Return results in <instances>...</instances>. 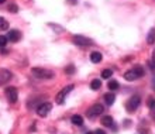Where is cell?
<instances>
[{
    "label": "cell",
    "instance_id": "obj_3",
    "mask_svg": "<svg viewBox=\"0 0 155 134\" xmlns=\"http://www.w3.org/2000/svg\"><path fill=\"white\" fill-rule=\"evenodd\" d=\"M140 103H141V99H140V96H133V98H130L128 100H127L126 103V109L127 112H130V113H133V112H135V110L138 109Z\"/></svg>",
    "mask_w": 155,
    "mask_h": 134
},
{
    "label": "cell",
    "instance_id": "obj_19",
    "mask_svg": "<svg viewBox=\"0 0 155 134\" xmlns=\"http://www.w3.org/2000/svg\"><path fill=\"white\" fill-rule=\"evenodd\" d=\"M113 75V71L111 69H104L102 72V78L103 79H110V76Z\"/></svg>",
    "mask_w": 155,
    "mask_h": 134
},
{
    "label": "cell",
    "instance_id": "obj_2",
    "mask_svg": "<svg viewBox=\"0 0 155 134\" xmlns=\"http://www.w3.org/2000/svg\"><path fill=\"white\" fill-rule=\"evenodd\" d=\"M31 72H33V75L35 78H38V79H52V78L55 76L52 71L45 69V68H33Z\"/></svg>",
    "mask_w": 155,
    "mask_h": 134
},
{
    "label": "cell",
    "instance_id": "obj_5",
    "mask_svg": "<svg viewBox=\"0 0 155 134\" xmlns=\"http://www.w3.org/2000/svg\"><path fill=\"white\" fill-rule=\"evenodd\" d=\"M74 89V85H69V86H66L65 89H62L59 93L57 95V98H55V102H57L58 105H62L64 102H65V98H66V95L69 93L71 90Z\"/></svg>",
    "mask_w": 155,
    "mask_h": 134
},
{
    "label": "cell",
    "instance_id": "obj_1",
    "mask_svg": "<svg viewBox=\"0 0 155 134\" xmlns=\"http://www.w3.org/2000/svg\"><path fill=\"white\" fill-rule=\"evenodd\" d=\"M144 76V68L143 66H134L133 69H130V71H127L126 73H124V79L126 81H135V79H138V78Z\"/></svg>",
    "mask_w": 155,
    "mask_h": 134
},
{
    "label": "cell",
    "instance_id": "obj_17",
    "mask_svg": "<svg viewBox=\"0 0 155 134\" xmlns=\"http://www.w3.org/2000/svg\"><path fill=\"white\" fill-rule=\"evenodd\" d=\"M8 28V21L4 17H0V30H7Z\"/></svg>",
    "mask_w": 155,
    "mask_h": 134
},
{
    "label": "cell",
    "instance_id": "obj_28",
    "mask_svg": "<svg viewBox=\"0 0 155 134\" xmlns=\"http://www.w3.org/2000/svg\"><path fill=\"white\" fill-rule=\"evenodd\" d=\"M154 83H155V79H154ZM154 89H155V88H154Z\"/></svg>",
    "mask_w": 155,
    "mask_h": 134
},
{
    "label": "cell",
    "instance_id": "obj_14",
    "mask_svg": "<svg viewBox=\"0 0 155 134\" xmlns=\"http://www.w3.org/2000/svg\"><path fill=\"white\" fill-rule=\"evenodd\" d=\"M102 124L106 127H110L113 126V119L110 117V116H103L102 117Z\"/></svg>",
    "mask_w": 155,
    "mask_h": 134
},
{
    "label": "cell",
    "instance_id": "obj_27",
    "mask_svg": "<svg viewBox=\"0 0 155 134\" xmlns=\"http://www.w3.org/2000/svg\"><path fill=\"white\" fill-rule=\"evenodd\" d=\"M4 2H6V0H0V4H2V3H4Z\"/></svg>",
    "mask_w": 155,
    "mask_h": 134
},
{
    "label": "cell",
    "instance_id": "obj_22",
    "mask_svg": "<svg viewBox=\"0 0 155 134\" xmlns=\"http://www.w3.org/2000/svg\"><path fill=\"white\" fill-rule=\"evenodd\" d=\"M148 107L155 112V99H150V100H148Z\"/></svg>",
    "mask_w": 155,
    "mask_h": 134
},
{
    "label": "cell",
    "instance_id": "obj_9",
    "mask_svg": "<svg viewBox=\"0 0 155 134\" xmlns=\"http://www.w3.org/2000/svg\"><path fill=\"white\" fill-rule=\"evenodd\" d=\"M12 72L7 71V69H0V86L6 85L10 79H12Z\"/></svg>",
    "mask_w": 155,
    "mask_h": 134
},
{
    "label": "cell",
    "instance_id": "obj_11",
    "mask_svg": "<svg viewBox=\"0 0 155 134\" xmlns=\"http://www.w3.org/2000/svg\"><path fill=\"white\" fill-rule=\"evenodd\" d=\"M102 54L97 52V51H94V52L90 54V61L93 62V64H99V62L102 61Z\"/></svg>",
    "mask_w": 155,
    "mask_h": 134
},
{
    "label": "cell",
    "instance_id": "obj_4",
    "mask_svg": "<svg viewBox=\"0 0 155 134\" xmlns=\"http://www.w3.org/2000/svg\"><path fill=\"white\" fill-rule=\"evenodd\" d=\"M51 109H52V105H51V103H48V102L40 103V105L37 106V114H38V116H41V117H45V116L51 112Z\"/></svg>",
    "mask_w": 155,
    "mask_h": 134
},
{
    "label": "cell",
    "instance_id": "obj_6",
    "mask_svg": "<svg viewBox=\"0 0 155 134\" xmlns=\"http://www.w3.org/2000/svg\"><path fill=\"white\" fill-rule=\"evenodd\" d=\"M72 41H74V44H76V45H83V47L93 44V41L90 40V38H87V37H83V35H74Z\"/></svg>",
    "mask_w": 155,
    "mask_h": 134
},
{
    "label": "cell",
    "instance_id": "obj_23",
    "mask_svg": "<svg viewBox=\"0 0 155 134\" xmlns=\"http://www.w3.org/2000/svg\"><path fill=\"white\" fill-rule=\"evenodd\" d=\"M65 72H66V73H69V75H72V73L75 72V68H74V65H69V66H66Z\"/></svg>",
    "mask_w": 155,
    "mask_h": 134
},
{
    "label": "cell",
    "instance_id": "obj_12",
    "mask_svg": "<svg viewBox=\"0 0 155 134\" xmlns=\"http://www.w3.org/2000/svg\"><path fill=\"white\" fill-rule=\"evenodd\" d=\"M114 100H116L114 93H110V92H109V93L104 95V102H106V103H107L109 106L113 105V103H114Z\"/></svg>",
    "mask_w": 155,
    "mask_h": 134
},
{
    "label": "cell",
    "instance_id": "obj_8",
    "mask_svg": "<svg viewBox=\"0 0 155 134\" xmlns=\"http://www.w3.org/2000/svg\"><path fill=\"white\" fill-rule=\"evenodd\" d=\"M6 96H7L10 103H16L17 102V89L14 86H8L6 89Z\"/></svg>",
    "mask_w": 155,
    "mask_h": 134
},
{
    "label": "cell",
    "instance_id": "obj_10",
    "mask_svg": "<svg viewBox=\"0 0 155 134\" xmlns=\"http://www.w3.org/2000/svg\"><path fill=\"white\" fill-rule=\"evenodd\" d=\"M20 37H21V34L18 30H10L7 35V40L12 41V42H17V41L20 40Z\"/></svg>",
    "mask_w": 155,
    "mask_h": 134
},
{
    "label": "cell",
    "instance_id": "obj_25",
    "mask_svg": "<svg viewBox=\"0 0 155 134\" xmlns=\"http://www.w3.org/2000/svg\"><path fill=\"white\" fill-rule=\"evenodd\" d=\"M68 3H71V4H75V3H78V0H68Z\"/></svg>",
    "mask_w": 155,
    "mask_h": 134
},
{
    "label": "cell",
    "instance_id": "obj_7",
    "mask_svg": "<svg viewBox=\"0 0 155 134\" xmlns=\"http://www.w3.org/2000/svg\"><path fill=\"white\" fill-rule=\"evenodd\" d=\"M103 106L99 105V103H96V105H93L92 107H89V110H87V116L89 117H97L99 114L103 113Z\"/></svg>",
    "mask_w": 155,
    "mask_h": 134
},
{
    "label": "cell",
    "instance_id": "obj_16",
    "mask_svg": "<svg viewBox=\"0 0 155 134\" xmlns=\"http://www.w3.org/2000/svg\"><path fill=\"white\" fill-rule=\"evenodd\" d=\"M100 86H102V82L99 81V79H93L92 83H90V88H92L93 90H99L100 89Z\"/></svg>",
    "mask_w": 155,
    "mask_h": 134
},
{
    "label": "cell",
    "instance_id": "obj_24",
    "mask_svg": "<svg viewBox=\"0 0 155 134\" xmlns=\"http://www.w3.org/2000/svg\"><path fill=\"white\" fill-rule=\"evenodd\" d=\"M151 69H155V51L152 52V62H151Z\"/></svg>",
    "mask_w": 155,
    "mask_h": 134
},
{
    "label": "cell",
    "instance_id": "obj_18",
    "mask_svg": "<svg viewBox=\"0 0 155 134\" xmlns=\"http://www.w3.org/2000/svg\"><path fill=\"white\" fill-rule=\"evenodd\" d=\"M107 88H109L110 90H116L118 88V82L111 79V81H109V83H107Z\"/></svg>",
    "mask_w": 155,
    "mask_h": 134
},
{
    "label": "cell",
    "instance_id": "obj_26",
    "mask_svg": "<svg viewBox=\"0 0 155 134\" xmlns=\"http://www.w3.org/2000/svg\"><path fill=\"white\" fill-rule=\"evenodd\" d=\"M96 134H106V131H103V130H97V131H96Z\"/></svg>",
    "mask_w": 155,
    "mask_h": 134
},
{
    "label": "cell",
    "instance_id": "obj_20",
    "mask_svg": "<svg viewBox=\"0 0 155 134\" xmlns=\"http://www.w3.org/2000/svg\"><path fill=\"white\" fill-rule=\"evenodd\" d=\"M7 37L6 35H0V48H4L6 44H7Z\"/></svg>",
    "mask_w": 155,
    "mask_h": 134
},
{
    "label": "cell",
    "instance_id": "obj_13",
    "mask_svg": "<svg viewBox=\"0 0 155 134\" xmlns=\"http://www.w3.org/2000/svg\"><path fill=\"white\" fill-rule=\"evenodd\" d=\"M72 123H74L75 126H82L83 124V117L82 116H79V114H75V116H72Z\"/></svg>",
    "mask_w": 155,
    "mask_h": 134
},
{
    "label": "cell",
    "instance_id": "obj_21",
    "mask_svg": "<svg viewBox=\"0 0 155 134\" xmlns=\"http://www.w3.org/2000/svg\"><path fill=\"white\" fill-rule=\"evenodd\" d=\"M8 12H10V13H17V12H18V7H17V6H16V4H8Z\"/></svg>",
    "mask_w": 155,
    "mask_h": 134
},
{
    "label": "cell",
    "instance_id": "obj_15",
    "mask_svg": "<svg viewBox=\"0 0 155 134\" xmlns=\"http://www.w3.org/2000/svg\"><path fill=\"white\" fill-rule=\"evenodd\" d=\"M147 42H148V44H154V42H155V28H152L151 31L148 33Z\"/></svg>",
    "mask_w": 155,
    "mask_h": 134
},
{
    "label": "cell",
    "instance_id": "obj_29",
    "mask_svg": "<svg viewBox=\"0 0 155 134\" xmlns=\"http://www.w3.org/2000/svg\"><path fill=\"white\" fill-rule=\"evenodd\" d=\"M87 134H92V133H87Z\"/></svg>",
    "mask_w": 155,
    "mask_h": 134
}]
</instances>
